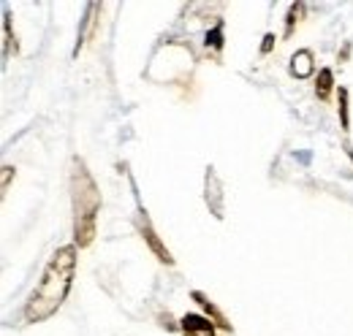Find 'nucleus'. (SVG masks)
<instances>
[{"label":"nucleus","instance_id":"1","mask_svg":"<svg viewBox=\"0 0 353 336\" xmlns=\"http://www.w3.org/2000/svg\"><path fill=\"white\" fill-rule=\"evenodd\" d=\"M74 271H77V247L65 244L52 255L41 282L28 298V306H25L28 323H41L63 306V301L68 298V291H71V282H74Z\"/></svg>","mask_w":353,"mask_h":336},{"label":"nucleus","instance_id":"2","mask_svg":"<svg viewBox=\"0 0 353 336\" xmlns=\"http://www.w3.org/2000/svg\"><path fill=\"white\" fill-rule=\"evenodd\" d=\"M71 198H74V239L79 247H88L95 236V217L101 209V193L82 160H74Z\"/></svg>","mask_w":353,"mask_h":336},{"label":"nucleus","instance_id":"3","mask_svg":"<svg viewBox=\"0 0 353 336\" xmlns=\"http://www.w3.org/2000/svg\"><path fill=\"white\" fill-rule=\"evenodd\" d=\"M182 334L185 336H215V326L204 315H185L182 320Z\"/></svg>","mask_w":353,"mask_h":336},{"label":"nucleus","instance_id":"4","mask_svg":"<svg viewBox=\"0 0 353 336\" xmlns=\"http://www.w3.org/2000/svg\"><path fill=\"white\" fill-rule=\"evenodd\" d=\"M141 233H144V239H147V244H150V250H152V252H155V255H158V260H161V263H169V266L174 263V258H172V252H169V250H166V247H163V244H161V239H158V233H155V231L150 228V222H147V220H144V225H141Z\"/></svg>","mask_w":353,"mask_h":336},{"label":"nucleus","instance_id":"5","mask_svg":"<svg viewBox=\"0 0 353 336\" xmlns=\"http://www.w3.org/2000/svg\"><path fill=\"white\" fill-rule=\"evenodd\" d=\"M193 301H199V304L204 306V312H207V317H210V320H212L215 326H221V328H225V331H231V323L225 320V315H223L221 309H218V306H215V304H212V301H210L207 295H204V293H199V291H193Z\"/></svg>","mask_w":353,"mask_h":336},{"label":"nucleus","instance_id":"6","mask_svg":"<svg viewBox=\"0 0 353 336\" xmlns=\"http://www.w3.org/2000/svg\"><path fill=\"white\" fill-rule=\"evenodd\" d=\"M312 68H315V65H312V52L302 49V52L294 54V60H291V74H294V76L305 79V76L312 74Z\"/></svg>","mask_w":353,"mask_h":336},{"label":"nucleus","instance_id":"7","mask_svg":"<svg viewBox=\"0 0 353 336\" xmlns=\"http://www.w3.org/2000/svg\"><path fill=\"white\" fill-rule=\"evenodd\" d=\"M332 84H334L332 71H329V68H323V71L318 74V84H315V92H318V98H321V101H329V95H332Z\"/></svg>","mask_w":353,"mask_h":336},{"label":"nucleus","instance_id":"8","mask_svg":"<svg viewBox=\"0 0 353 336\" xmlns=\"http://www.w3.org/2000/svg\"><path fill=\"white\" fill-rule=\"evenodd\" d=\"M340 117H343V127L348 130L351 120H348V90L340 87Z\"/></svg>","mask_w":353,"mask_h":336},{"label":"nucleus","instance_id":"9","mask_svg":"<svg viewBox=\"0 0 353 336\" xmlns=\"http://www.w3.org/2000/svg\"><path fill=\"white\" fill-rule=\"evenodd\" d=\"M207 46H212V49H221L223 46V25H218L212 33H207Z\"/></svg>","mask_w":353,"mask_h":336},{"label":"nucleus","instance_id":"10","mask_svg":"<svg viewBox=\"0 0 353 336\" xmlns=\"http://www.w3.org/2000/svg\"><path fill=\"white\" fill-rule=\"evenodd\" d=\"M299 11H302V6H291V11H288V22H285V36H291L294 33V25H296V17H299Z\"/></svg>","mask_w":353,"mask_h":336},{"label":"nucleus","instance_id":"11","mask_svg":"<svg viewBox=\"0 0 353 336\" xmlns=\"http://www.w3.org/2000/svg\"><path fill=\"white\" fill-rule=\"evenodd\" d=\"M272 46H274V36H272V33H266L264 43H261V52H264V54H269V52H272Z\"/></svg>","mask_w":353,"mask_h":336}]
</instances>
